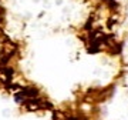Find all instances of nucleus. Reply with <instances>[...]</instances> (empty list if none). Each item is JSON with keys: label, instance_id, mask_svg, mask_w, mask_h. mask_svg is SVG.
<instances>
[]
</instances>
